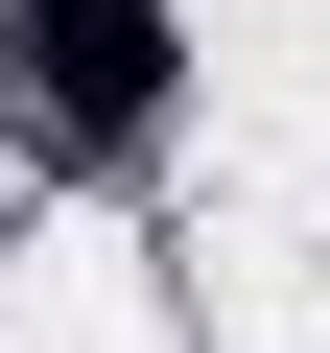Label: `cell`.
Masks as SVG:
<instances>
[{
    "label": "cell",
    "mask_w": 330,
    "mask_h": 353,
    "mask_svg": "<svg viewBox=\"0 0 330 353\" xmlns=\"http://www.w3.org/2000/svg\"><path fill=\"white\" fill-rule=\"evenodd\" d=\"M0 118L142 141V118H165V0H24V24H0Z\"/></svg>",
    "instance_id": "obj_1"
}]
</instances>
